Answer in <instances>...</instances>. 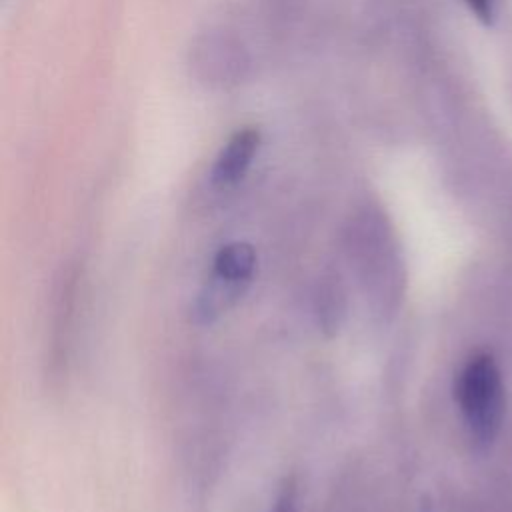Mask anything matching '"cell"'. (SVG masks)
<instances>
[{
  "label": "cell",
  "mask_w": 512,
  "mask_h": 512,
  "mask_svg": "<svg viewBox=\"0 0 512 512\" xmlns=\"http://www.w3.org/2000/svg\"><path fill=\"white\" fill-rule=\"evenodd\" d=\"M456 400L470 436L478 444L488 446L496 438L504 416L502 376L488 354H476L460 370Z\"/></svg>",
  "instance_id": "obj_1"
},
{
  "label": "cell",
  "mask_w": 512,
  "mask_h": 512,
  "mask_svg": "<svg viewBox=\"0 0 512 512\" xmlns=\"http://www.w3.org/2000/svg\"><path fill=\"white\" fill-rule=\"evenodd\" d=\"M260 146V132L256 128L236 130L224 148L220 150L214 166H212V184L218 188H230L238 184L248 172L256 152Z\"/></svg>",
  "instance_id": "obj_2"
},
{
  "label": "cell",
  "mask_w": 512,
  "mask_h": 512,
  "mask_svg": "<svg viewBox=\"0 0 512 512\" xmlns=\"http://www.w3.org/2000/svg\"><path fill=\"white\" fill-rule=\"evenodd\" d=\"M258 256L252 244L248 242H230L224 244L212 260V274L218 280L248 288L256 272Z\"/></svg>",
  "instance_id": "obj_3"
},
{
  "label": "cell",
  "mask_w": 512,
  "mask_h": 512,
  "mask_svg": "<svg viewBox=\"0 0 512 512\" xmlns=\"http://www.w3.org/2000/svg\"><path fill=\"white\" fill-rule=\"evenodd\" d=\"M296 506H298V484L294 476H290L282 482L270 512H296Z\"/></svg>",
  "instance_id": "obj_4"
},
{
  "label": "cell",
  "mask_w": 512,
  "mask_h": 512,
  "mask_svg": "<svg viewBox=\"0 0 512 512\" xmlns=\"http://www.w3.org/2000/svg\"><path fill=\"white\" fill-rule=\"evenodd\" d=\"M470 10L484 22H490L492 18V0H466Z\"/></svg>",
  "instance_id": "obj_5"
}]
</instances>
